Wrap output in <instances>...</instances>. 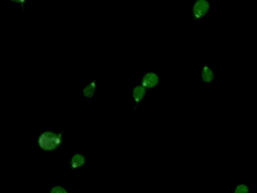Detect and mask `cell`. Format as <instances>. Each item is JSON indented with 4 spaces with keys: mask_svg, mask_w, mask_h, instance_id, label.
<instances>
[{
    "mask_svg": "<svg viewBox=\"0 0 257 193\" xmlns=\"http://www.w3.org/2000/svg\"><path fill=\"white\" fill-rule=\"evenodd\" d=\"M216 72L213 70V67L209 66L207 63H204L201 68V76L200 81L206 85H213L216 78Z\"/></svg>",
    "mask_w": 257,
    "mask_h": 193,
    "instance_id": "6",
    "label": "cell"
},
{
    "mask_svg": "<svg viewBox=\"0 0 257 193\" xmlns=\"http://www.w3.org/2000/svg\"><path fill=\"white\" fill-rule=\"evenodd\" d=\"M98 88L97 80L91 79L88 81L80 91V94L85 98L86 101H91L94 99L97 94V90Z\"/></svg>",
    "mask_w": 257,
    "mask_h": 193,
    "instance_id": "7",
    "label": "cell"
},
{
    "mask_svg": "<svg viewBox=\"0 0 257 193\" xmlns=\"http://www.w3.org/2000/svg\"><path fill=\"white\" fill-rule=\"evenodd\" d=\"M10 3H13V4L16 5V6H19L21 10L23 13L25 12V6H26L27 3H28L29 0H9Z\"/></svg>",
    "mask_w": 257,
    "mask_h": 193,
    "instance_id": "10",
    "label": "cell"
},
{
    "mask_svg": "<svg viewBox=\"0 0 257 193\" xmlns=\"http://www.w3.org/2000/svg\"><path fill=\"white\" fill-rule=\"evenodd\" d=\"M210 0H194L191 8V18L193 21H201L210 13Z\"/></svg>",
    "mask_w": 257,
    "mask_h": 193,
    "instance_id": "2",
    "label": "cell"
},
{
    "mask_svg": "<svg viewBox=\"0 0 257 193\" xmlns=\"http://www.w3.org/2000/svg\"><path fill=\"white\" fill-rule=\"evenodd\" d=\"M87 164V158L83 153L75 152L68 160V168L71 171H76Z\"/></svg>",
    "mask_w": 257,
    "mask_h": 193,
    "instance_id": "5",
    "label": "cell"
},
{
    "mask_svg": "<svg viewBox=\"0 0 257 193\" xmlns=\"http://www.w3.org/2000/svg\"><path fill=\"white\" fill-rule=\"evenodd\" d=\"M231 193H250V185L248 183L236 184Z\"/></svg>",
    "mask_w": 257,
    "mask_h": 193,
    "instance_id": "8",
    "label": "cell"
},
{
    "mask_svg": "<svg viewBox=\"0 0 257 193\" xmlns=\"http://www.w3.org/2000/svg\"><path fill=\"white\" fill-rule=\"evenodd\" d=\"M148 93V90L141 84L133 86L132 89V96L134 110H138L139 109L140 106L144 102Z\"/></svg>",
    "mask_w": 257,
    "mask_h": 193,
    "instance_id": "4",
    "label": "cell"
},
{
    "mask_svg": "<svg viewBox=\"0 0 257 193\" xmlns=\"http://www.w3.org/2000/svg\"><path fill=\"white\" fill-rule=\"evenodd\" d=\"M140 84L144 86L149 92L161 85V77L154 69H150L143 74Z\"/></svg>",
    "mask_w": 257,
    "mask_h": 193,
    "instance_id": "3",
    "label": "cell"
},
{
    "mask_svg": "<svg viewBox=\"0 0 257 193\" xmlns=\"http://www.w3.org/2000/svg\"><path fill=\"white\" fill-rule=\"evenodd\" d=\"M38 146L45 153H55L62 149L64 143V131H42L38 135Z\"/></svg>",
    "mask_w": 257,
    "mask_h": 193,
    "instance_id": "1",
    "label": "cell"
},
{
    "mask_svg": "<svg viewBox=\"0 0 257 193\" xmlns=\"http://www.w3.org/2000/svg\"><path fill=\"white\" fill-rule=\"evenodd\" d=\"M49 193H70L67 187L64 186L62 184H56L51 187Z\"/></svg>",
    "mask_w": 257,
    "mask_h": 193,
    "instance_id": "9",
    "label": "cell"
}]
</instances>
